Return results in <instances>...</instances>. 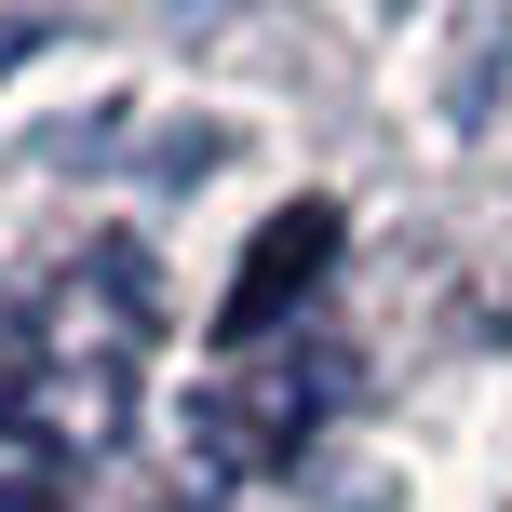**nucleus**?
<instances>
[{
	"label": "nucleus",
	"instance_id": "obj_1",
	"mask_svg": "<svg viewBox=\"0 0 512 512\" xmlns=\"http://www.w3.org/2000/svg\"><path fill=\"white\" fill-rule=\"evenodd\" d=\"M324 243H337V216H324V203H297V216H270V230H256V283H243L230 310H216V337H230V351H243V337L270 324L283 297H310V270H324Z\"/></svg>",
	"mask_w": 512,
	"mask_h": 512
},
{
	"label": "nucleus",
	"instance_id": "obj_2",
	"mask_svg": "<svg viewBox=\"0 0 512 512\" xmlns=\"http://www.w3.org/2000/svg\"><path fill=\"white\" fill-rule=\"evenodd\" d=\"M0 512H54V486L41 472H0Z\"/></svg>",
	"mask_w": 512,
	"mask_h": 512
},
{
	"label": "nucleus",
	"instance_id": "obj_3",
	"mask_svg": "<svg viewBox=\"0 0 512 512\" xmlns=\"http://www.w3.org/2000/svg\"><path fill=\"white\" fill-rule=\"evenodd\" d=\"M14 54H41V27H27V14H0V81H14Z\"/></svg>",
	"mask_w": 512,
	"mask_h": 512
}]
</instances>
